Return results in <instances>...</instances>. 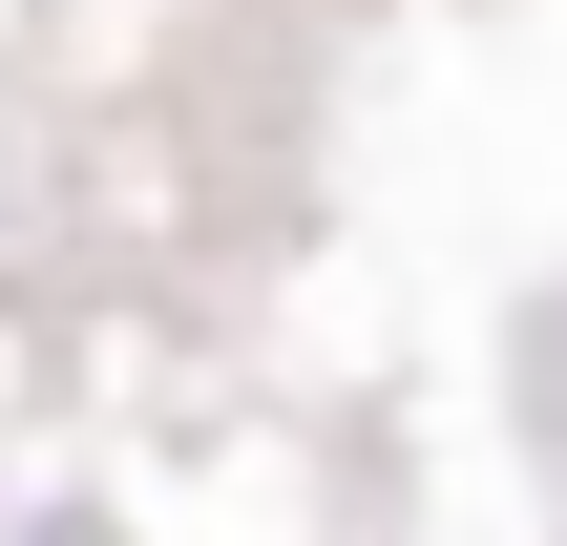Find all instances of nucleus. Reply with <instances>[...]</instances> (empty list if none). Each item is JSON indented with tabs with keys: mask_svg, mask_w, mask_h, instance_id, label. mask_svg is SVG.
<instances>
[{
	"mask_svg": "<svg viewBox=\"0 0 567 546\" xmlns=\"http://www.w3.org/2000/svg\"><path fill=\"white\" fill-rule=\"evenodd\" d=\"M21 546H126V526H84V505H63V526H21Z\"/></svg>",
	"mask_w": 567,
	"mask_h": 546,
	"instance_id": "f257e3e1",
	"label": "nucleus"
}]
</instances>
